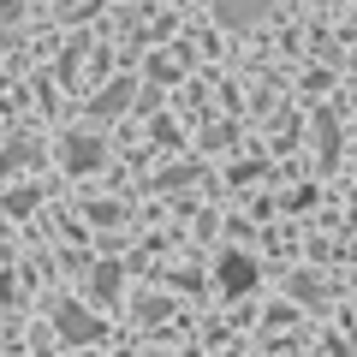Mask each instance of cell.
Wrapping results in <instances>:
<instances>
[{"label": "cell", "instance_id": "6da1fadb", "mask_svg": "<svg viewBox=\"0 0 357 357\" xmlns=\"http://www.w3.org/2000/svg\"><path fill=\"white\" fill-rule=\"evenodd\" d=\"M54 333H60V340H72V345H89V340H102V321L89 316L84 304H72V298H66V304H54Z\"/></svg>", "mask_w": 357, "mask_h": 357}, {"label": "cell", "instance_id": "7a4b0ae2", "mask_svg": "<svg viewBox=\"0 0 357 357\" xmlns=\"http://www.w3.org/2000/svg\"><path fill=\"white\" fill-rule=\"evenodd\" d=\"M268 6H274V0H215V13H220V24H227V30H250V24H262Z\"/></svg>", "mask_w": 357, "mask_h": 357}, {"label": "cell", "instance_id": "3957f363", "mask_svg": "<svg viewBox=\"0 0 357 357\" xmlns=\"http://www.w3.org/2000/svg\"><path fill=\"white\" fill-rule=\"evenodd\" d=\"M250 286H256V262H250V256H238V250L220 256V292H227V298H244Z\"/></svg>", "mask_w": 357, "mask_h": 357}, {"label": "cell", "instance_id": "277c9868", "mask_svg": "<svg viewBox=\"0 0 357 357\" xmlns=\"http://www.w3.org/2000/svg\"><path fill=\"white\" fill-rule=\"evenodd\" d=\"M96 161H102V143L96 137H72L66 143V167H72V173H89Z\"/></svg>", "mask_w": 357, "mask_h": 357}, {"label": "cell", "instance_id": "5b68a950", "mask_svg": "<svg viewBox=\"0 0 357 357\" xmlns=\"http://www.w3.org/2000/svg\"><path fill=\"white\" fill-rule=\"evenodd\" d=\"M96 298H119V268H96Z\"/></svg>", "mask_w": 357, "mask_h": 357}, {"label": "cell", "instance_id": "8992f818", "mask_svg": "<svg viewBox=\"0 0 357 357\" xmlns=\"http://www.w3.org/2000/svg\"><path fill=\"white\" fill-rule=\"evenodd\" d=\"M126 96H131V84H114V89H107V96H102L96 107H102V114H119V107H126Z\"/></svg>", "mask_w": 357, "mask_h": 357}, {"label": "cell", "instance_id": "52a82bcc", "mask_svg": "<svg viewBox=\"0 0 357 357\" xmlns=\"http://www.w3.org/2000/svg\"><path fill=\"white\" fill-rule=\"evenodd\" d=\"M137 316H143V321H155V316H167V304H161V298H143V304H137Z\"/></svg>", "mask_w": 357, "mask_h": 357}]
</instances>
